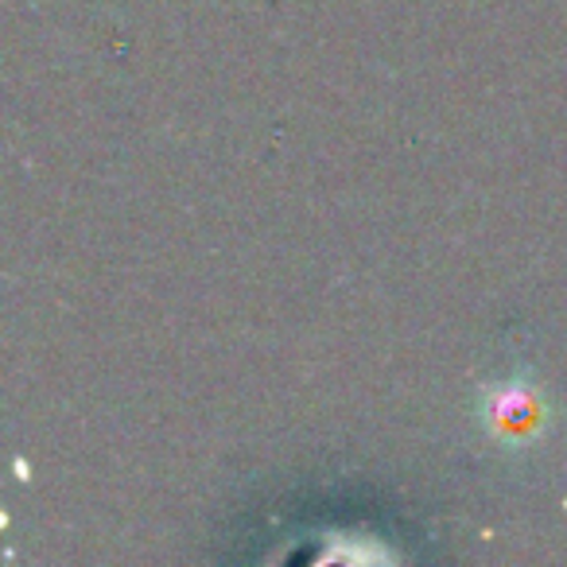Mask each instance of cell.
Instances as JSON below:
<instances>
[{
    "label": "cell",
    "mask_w": 567,
    "mask_h": 567,
    "mask_svg": "<svg viewBox=\"0 0 567 567\" xmlns=\"http://www.w3.org/2000/svg\"><path fill=\"white\" fill-rule=\"evenodd\" d=\"M544 420H548V404H544L540 389L533 381H502V385L486 389V401H482V424L494 435L497 443H513V447H525L540 435Z\"/></svg>",
    "instance_id": "cell-1"
}]
</instances>
